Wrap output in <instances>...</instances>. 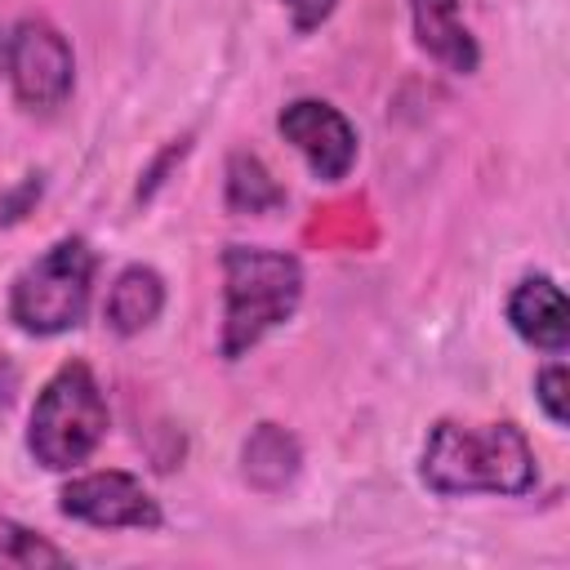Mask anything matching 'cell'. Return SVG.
<instances>
[{"mask_svg":"<svg viewBox=\"0 0 570 570\" xmlns=\"http://www.w3.org/2000/svg\"><path fill=\"white\" fill-rule=\"evenodd\" d=\"M419 476L428 490L454 494H503L521 499L539 485V459L517 423H459L441 419L428 432Z\"/></svg>","mask_w":570,"mask_h":570,"instance_id":"obj_1","label":"cell"},{"mask_svg":"<svg viewBox=\"0 0 570 570\" xmlns=\"http://www.w3.org/2000/svg\"><path fill=\"white\" fill-rule=\"evenodd\" d=\"M223 361H240L303 303V263L267 245H227L223 258Z\"/></svg>","mask_w":570,"mask_h":570,"instance_id":"obj_2","label":"cell"},{"mask_svg":"<svg viewBox=\"0 0 570 570\" xmlns=\"http://www.w3.org/2000/svg\"><path fill=\"white\" fill-rule=\"evenodd\" d=\"M107 396L85 361H67L36 396L27 419V450L40 468L67 472L85 463L107 436Z\"/></svg>","mask_w":570,"mask_h":570,"instance_id":"obj_3","label":"cell"},{"mask_svg":"<svg viewBox=\"0 0 570 570\" xmlns=\"http://www.w3.org/2000/svg\"><path fill=\"white\" fill-rule=\"evenodd\" d=\"M94 267H98V254L85 236L53 240L36 263H27L13 276L9 321L22 334H36V338H53V334L76 330L89 312Z\"/></svg>","mask_w":570,"mask_h":570,"instance_id":"obj_4","label":"cell"},{"mask_svg":"<svg viewBox=\"0 0 570 570\" xmlns=\"http://www.w3.org/2000/svg\"><path fill=\"white\" fill-rule=\"evenodd\" d=\"M4 71H9L13 98L27 111L62 107L71 98V85H76L71 45L49 18H22L4 36Z\"/></svg>","mask_w":570,"mask_h":570,"instance_id":"obj_5","label":"cell"},{"mask_svg":"<svg viewBox=\"0 0 570 570\" xmlns=\"http://www.w3.org/2000/svg\"><path fill=\"white\" fill-rule=\"evenodd\" d=\"M58 512L98 530H160L165 512L134 472H85L58 490Z\"/></svg>","mask_w":570,"mask_h":570,"instance_id":"obj_6","label":"cell"},{"mask_svg":"<svg viewBox=\"0 0 570 570\" xmlns=\"http://www.w3.org/2000/svg\"><path fill=\"white\" fill-rule=\"evenodd\" d=\"M281 138L307 160L312 178L321 183H343L356 165V125L325 98H294L276 116Z\"/></svg>","mask_w":570,"mask_h":570,"instance_id":"obj_7","label":"cell"},{"mask_svg":"<svg viewBox=\"0 0 570 570\" xmlns=\"http://www.w3.org/2000/svg\"><path fill=\"white\" fill-rule=\"evenodd\" d=\"M508 325L539 352H566L570 343V303L561 294V285L552 276H521L503 303Z\"/></svg>","mask_w":570,"mask_h":570,"instance_id":"obj_8","label":"cell"},{"mask_svg":"<svg viewBox=\"0 0 570 570\" xmlns=\"http://www.w3.org/2000/svg\"><path fill=\"white\" fill-rule=\"evenodd\" d=\"M410 27H414V45L445 71L472 76L481 67V45L459 0H410Z\"/></svg>","mask_w":570,"mask_h":570,"instance_id":"obj_9","label":"cell"},{"mask_svg":"<svg viewBox=\"0 0 570 570\" xmlns=\"http://www.w3.org/2000/svg\"><path fill=\"white\" fill-rule=\"evenodd\" d=\"M303 472V445L281 423H258L240 445V476L258 494H281Z\"/></svg>","mask_w":570,"mask_h":570,"instance_id":"obj_10","label":"cell"},{"mask_svg":"<svg viewBox=\"0 0 570 570\" xmlns=\"http://www.w3.org/2000/svg\"><path fill=\"white\" fill-rule=\"evenodd\" d=\"M160 312H165V281H160L156 267L129 263L125 272H116L111 289H107V307H102L111 334L134 338V334H142Z\"/></svg>","mask_w":570,"mask_h":570,"instance_id":"obj_11","label":"cell"},{"mask_svg":"<svg viewBox=\"0 0 570 570\" xmlns=\"http://www.w3.org/2000/svg\"><path fill=\"white\" fill-rule=\"evenodd\" d=\"M223 200H227L232 214H272V209L285 205V187L272 178V169L254 151H232Z\"/></svg>","mask_w":570,"mask_h":570,"instance_id":"obj_12","label":"cell"},{"mask_svg":"<svg viewBox=\"0 0 570 570\" xmlns=\"http://www.w3.org/2000/svg\"><path fill=\"white\" fill-rule=\"evenodd\" d=\"M0 566L4 570H62V566H71V557L58 543H49L45 534H36L22 521L0 512Z\"/></svg>","mask_w":570,"mask_h":570,"instance_id":"obj_13","label":"cell"},{"mask_svg":"<svg viewBox=\"0 0 570 570\" xmlns=\"http://www.w3.org/2000/svg\"><path fill=\"white\" fill-rule=\"evenodd\" d=\"M534 401H539V410L548 414L552 428L570 423V370L561 361H552L534 374Z\"/></svg>","mask_w":570,"mask_h":570,"instance_id":"obj_14","label":"cell"},{"mask_svg":"<svg viewBox=\"0 0 570 570\" xmlns=\"http://www.w3.org/2000/svg\"><path fill=\"white\" fill-rule=\"evenodd\" d=\"M40 191H45V174H27L9 196H0V227H9V223H18V218H27V214H31V205L40 200Z\"/></svg>","mask_w":570,"mask_h":570,"instance_id":"obj_15","label":"cell"},{"mask_svg":"<svg viewBox=\"0 0 570 570\" xmlns=\"http://www.w3.org/2000/svg\"><path fill=\"white\" fill-rule=\"evenodd\" d=\"M187 151H191V134L174 138V142H169V147H165V151L151 160V169L142 174V183H138V200H151V196H156V187L165 183V174H169V169H174V165H178Z\"/></svg>","mask_w":570,"mask_h":570,"instance_id":"obj_16","label":"cell"},{"mask_svg":"<svg viewBox=\"0 0 570 570\" xmlns=\"http://www.w3.org/2000/svg\"><path fill=\"white\" fill-rule=\"evenodd\" d=\"M281 4H285V13H289L294 31H316V27L334 13L338 0H281Z\"/></svg>","mask_w":570,"mask_h":570,"instance_id":"obj_17","label":"cell"},{"mask_svg":"<svg viewBox=\"0 0 570 570\" xmlns=\"http://www.w3.org/2000/svg\"><path fill=\"white\" fill-rule=\"evenodd\" d=\"M0 71H4V31H0Z\"/></svg>","mask_w":570,"mask_h":570,"instance_id":"obj_18","label":"cell"}]
</instances>
